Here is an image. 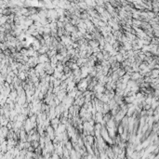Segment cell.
Returning a JSON list of instances; mask_svg holds the SVG:
<instances>
[{"label":"cell","instance_id":"obj_1","mask_svg":"<svg viewBox=\"0 0 159 159\" xmlns=\"http://www.w3.org/2000/svg\"><path fill=\"white\" fill-rule=\"evenodd\" d=\"M19 78L21 80V79H24L25 78V75H24V73H20L19 74Z\"/></svg>","mask_w":159,"mask_h":159}]
</instances>
